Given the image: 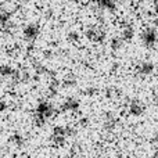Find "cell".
I'll list each match as a JSON object with an SVG mask.
<instances>
[{
  "instance_id": "277c9868",
  "label": "cell",
  "mask_w": 158,
  "mask_h": 158,
  "mask_svg": "<svg viewBox=\"0 0 158 158\" xmlns=\"http://www.w3.org/2000/svg\"><path fill=\"white\" fill-rule=\"evenodd\" d=\"M143 111H144V107H143V104L140 103V101H137V100L132 101V104H131V114H133L135 117H140V115L143 114Z\"/></svg>"
},
{
  "instance_id": "30bf717a",
  "label": "cell",
  "mask_w": 158,
  "mask_h": 158,
  "mask_svg": "<svg viewBox=\"0 0 158 158\" xmlns=\"http://www.w3.org/2000/svg\"><path fill=\"white\" fill-rule=\"evenodd\" d=\"M156 8H157V11H158V0H156Z\"/></svg>"
},
{
  "instance_id": "3957f363",
  "label": "cell",
  "mask_w": 158,
  "mask_h": 158,
  "mask_svg": "<svg viewBox=\"0 0 158 158\" xmlns=\"http://www.w3.org/2000/svg\"><path fill=\"white\" fill-rule=\"evenodd\" d=\"M142 40H143V43H144L147 47H151L154 43H156V40H157L156 31H154V29L144 31V32H143V35H142Z\"/></svg>"
},
{
  "instance_id": "7a4b0ae2",
  "label": "cell",
  "mask_w": 158,
  "mask_h": 158,
  "mask_svg": "<svg viewBox=\"0 0 158 158\" xmlns=\"http://www.w3.org/2000/svg\"><path fill=\"white\" fill-rule=\"evenodd\" d=\"M39 35V28L38 25L35 24H29L27 28L24 29V38L27 39L28 42H33Z\"/></svg>"
},
{
  "instance_id": "ba28073f",
  "label": "cell",
  "mask_w": 158,
  "mask_h": 158,
  "mask_svg": "<svg viewBox=\"0 0 158 158\" xmlns=\"http://www.w3.org/2000/svg\"><path fill=\"white\" fill-rule=\"evenodd\" d=\"M154 142H156V144H157V147H158V131H157V133L154 135Z\"/></svg>"
},
{
  "instance_id": "6da1fadb",
  "label": "cell",
  "mask_w": 158,
  "mask_h": 158,
  "mask_svg": "<svg viewBox=\"0 0 158 158\" xmlns=\"http://www.w3.org/2000/svg\"><path fill=\"white\" fill-rule=\"evenodd\" d=\"M52 114H53V107L50 106L49 103L42 101V103L38 106V118L42 121V122H44Z\"/></svg>"
},
{
  "instance_id": "52a82bcc",
  "label": "cell",
  "mask_w": 158,
  "mask_h": 158,
  "mask_svg": "<svg viewBox=\"0 0 158 158\" xmlns=\"http://www.w3.org/2000/svg\"><path fill=\"white\" fill-rule=\"evenodd\" d=\"M117 0H98V6L104 10H114Z\"/></svg>"
},
{
  "instance_id": "8992f818",
  "label": "cell",
  "mask_w": 158,
  "mask_h": 158,
  "mask_svg": "<svg viewBox=\"0 0 158 158\" xmlns=\"http://www.w3.org/2000/svg\"><path fill=\"white\" fill-rule=\"evenodd\" d=\"M63 107H64V110H65V111H74V110H77L79 107V103L75 100V98H68V100L64 103Z\"/></svg>"
},
{
  "instance_id": "9c48e42d",
  "label": "cell",
  "mask_w": 158,
  "mask_h": 158,
  "mask_svg": "<svg viewBox=\"0 0 158 158\" xmlns=\"http://www.w3.org/2000/svg\"><path fill=\"white\" fill-rule=\"evenodd\" d=\"M151 158H158V151H157V153H156V154H154V156H153V157H151Z\"/></svg>"
},
{
  "instance_id": "5b68a950",
  "label": "cell",
  "mask_w": 158,
  "mask_h": 158,
  "mask_svg": "<svg viewBox=\"0 0 158 158\" xmlns=\"http://www.w3.org/2000/svg\"><path fill=\"white\" fill-rule=\"evenodd\" d=\"M137 69H139V72L142 75H148V74H151V72H153L154 67H153V64H151V63H142Z\"/></svg>"
}]
</instances>
